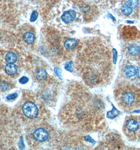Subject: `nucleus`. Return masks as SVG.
Instances as JSON below:
<instances>
[{
  "mask_svg": "<svg viewBox=\"0 0 140 150\" xmlns=\"http://www.w3.org/2000/svg\"><path fill=\"white\" fill-rule=\"evenodd\" d=\"M65 106V114L69 123L86 132H94L105 126V107L98 96L80 86Z\"/></svg>",
  "mask_w": 140,
  "mask_h": 150,
  "instance_id": "f257e3e1",
  "label": "nucleus"
},
{
  "mask_svg": "<svg viewBox=\"0 0 140 150\" xmlns=\"http://www.w3.org/2000/svg\"><path fill=\"white\" fill-rule=\"evenodd\" d=\"M76 65V69L84 83L90 88L106 84L113 75L111 52L99 39L87 42Z\"/></svg>",
  "mask_w": 140,
  "mask_h": 150,
  "instance_id": "f03ea898",
  "label": "nucleus"
},
{
  "mask_svg": "<svg viewBox=\"0 0 140 150\" xmlns=\"http://www.w3.org/2000/svg\"><path fill=\"white\" fill-rule=\"evenodd\" d=\"M114 96L118 105L125 111H132L140 106V88L129 81L117 84Z\"/></svg>",
  "mask_w": 140,
  "mask_h": 150,
  "instance_id": "7ed1b4c3",
  "label": "nucleus"
},
{
  "mask_svg": "<svg viewBox=\"0 0 140 150\" xmlns=\"http://www.w3.org/2000/svg\"><path fill=\"white\" fill-rule=\"evenodd\" d=\"M123 132L131 141L140 142V115L126 117L123 126Z\"/></svg>",
  "mask_w": 140,
  "mask_h": 150,
  "instance_id": "20e7f679",
  "label": "nucleus"
},
{
  "mask_svg": "<svg viewBox=\"0 0 140 150\" xmlns=\"http://www.w3.org/2000/svg\"><path fill=\"white\" fill-rule=\"evenodd\" d=\"M98 148L103 150H123L125 146L119 135L112 133L106 135Z\"/></svg>",
  "mask_w": 140,
  "mask_h": 150,
  "instance_id": "39448f33",
  "label": "nucleus"
},
{
  "mask_svg": "<svg viewBox=\"0 0 140 150\" xmlns=\"http://www.w3.org/2000/svg\"><path fill=\"white\" fill-rule=\"evenodd\" d=\"M121 38L127 41H133L139 39L140 33L135 27L124 26L121 32Z\"/></svg>",
  "mask_w": 140,
  "mask_h": 150,
  "instance_id": "423d86ee",
  "label": "nucleus"
},
{
  "mask_svg": "<svg viewBox=\"0 0 140 150\" xmlns=\"http://www.w3.org/2000/svg\"><path fill=\"white\" fill-rule=\"evenodd\" d=\"M22 111L24 115L29 119L35 118L39 113V110L36 104L31 102H27L24 104Z\"/></svg>",
  "mask_w": 140,
  "mask_h": 150,
  "instance_id": "0eeeda50",
  "label": "nucleus"
},
{
  "mask_svg": "<svg viewBox=\"0 0 140 150\" xmlns=\"http://www.w3.org/2000/svg\"><path fill=\"white\" fill-rule=\"evenodd\" d=\"M126 55L132 61H140V47L136 44H131L126 49Z\"/></svg>",
  "mask_w": 140,
  "mask_h": 150,
  "instance_id": "6e6552de",
  "label": "nucleus"
},
{
  "mask_svg": "<svg viewBox=\"0 0 140 150\" xmlns=\"http://www.w3.org/2000/svg\"><path fill=\"white\" fill-rule=\"evenodd\" d=\"M32 138L37 142H43L49 137V132L43 127H39L35 129L32 133Z\"/></svg>",
  "mask_w": 140,
  "mask_h": 150,
  "instance_id": "1a4fd4ad",
  "label": "nucleus"
},
{
  "mask_svg": "<svg viewBox=\"0 0 140 150\" xmlns=\"http://www.w3.org/2000/svg\"><path fill=\"white\" fill-rule=\"evenodd\" d=\"M122 71L125 78L134 79L136 73V68L133 65L127 64L123 67Z\"/></svg>",
  "mask_w": 140,
  "mask_h": 150,
  "instance_id": "9d476101",
  "label": "nucleus"
},
{
  "mask_svg": "<svg viewBox=\"0 0 140 150\" xmlns=\"http://www.w3.org/2000/svg\"><path fill=\"white\" fill-rule=\"evenodd\" d=\"M76 12L73 10L67 11L64 12L61 16L62 21L66 24L71 23L76 18Z\"/></svg>",
  "mask_w": 140,
  "mask_h": 150,
  "instance_id": "9b49d317",
  "label": "nucleus"
},
{
  "mask_svg": "<svg viewBox=\"0 0 140 150\" xmlns=\"http://www.w3.org/2000/svg\"><path fill=\"white\" fill-rule=\"evenodd\" d=\"M4 71L8 75H14L18 72V67L15 64H6L4 67Z\"/></svg>",
  "mask_w": 140,
  "mask_h": 150,
  "instance_id": "f8f14e48",
  "label": "nucleus"
},
{
  "mask_svg": "<svg viewBox=\"0 0 140 150\" xmlns=\"http://www.w3.org/2000/svg\"><path fill=\"white\" fill-rule=\"evenodd\" d=\"M34 76L37 80H44L47 78V71L43 68H39L35 71Z\"/></svg>",
  "mask_w": 140,
  "mask_h": 150,
  "instance_id": "ddd939ff",
  "label": "nucleus"
},
{
  "mask_svg": "<svg viewBox=\"0 0 140 150\" xmlns=\"http://www.w3.org/2000/svg\"><path fill=\"white\" fill-rule=\"evenodd\" d=\"M18 56L12 52H8L5 55V60L7 64H15L18 61Z\"/></svg>",
  "mask_w": 140,
  "mask_h": 150,
  "instance_id": "4468645a",
  "label": "nucleus"
},
{
  "mask_svg": "<svg viewBox=\"0 0 140 150\" xmlns=\"http://www.w3.org/2000/svg\"><path fill=\"white\" fill-rule=\"evenodd\" d=\"M24 41L25 43L29 44H31L34 43L35 40V36L34 34L31 32H26L24 34L23 36Z\"/></svg>",
  "mask_w": 140,
  "mask_h": 150,
  "instance_id": "2eb2a0df",
  "label": "nucleus"
},
{
  "mask_svg": "<svg viewBox=\"0 0 140 150\" xmlns=\"http://www.w3.org/2000/svg\"><path fill=\"white\" fill-rule=\"evenodd\" d=\"M77 41L74 39H69L64 42V47L67 50H73L77 45Z\"/></svg>",
  "mask_w": 140,
  "mask_h": 150,
  "instance_id": "dca6fc26",
  "label": "nucleus"
},
{
  "mask_svg": "<svg viewBox=\"0 0 140 150\" xmlns=\"http://www.w3.org/2000/svg\"><path fill=\"white\" fill-rule=\"evenodd\" d=\"M121 12L125 16H130L132 13L133 10L127 4H124L121 7Z\"/></svg>",
  "mask_w": 140,
  "mask_h": 150,
  "instance_id": "f3484780",
  "label": "nucleus"
},
{
  "mask_svg": "<svg viewBox=\"0 0 140 150\" xmlns=\"http://www.w3.org/2000/svg\"><path fill=\"white\" fill-rule=\"evenodd\" d=\"M133 81H134L136 86L140 87V67L136 68V73L135 78H134Z\"/></svg>",
  "mask_w": 140,
  "mask_h": 150,
  "instance_id": "a211bd4d",
  "label": "nucleus"
},
{
  "mask_svg": "<svg viewBox=\"0 0 140 150\" xmlns=\"http://www.w3.org/2000/svg\"><path fill=\"white\" fill-rule=\"evenodd\" d=\"M126 4L129 5L132 8H135L139 5V0H127Z\"/></svg>",
  "mask_w": 140,
  "mask_h": 150,
  "instance_id": "6ab92c4d",
  "label": "nucleus"
},
{
  "mask_svg": "<svg viewBox=\"0 0 140 150\" xmlns=\"http://www.w3.org/2000/svg\"><path fill=\"white\" fill-rule=\"evenodd\" d=\"M119 112L115 108H113L111 111L107 113V117L109 119H114L117 117L118 114H119Z\"/></svg>",
  "mask_w": 140,
  "mask_h": 150,
  "instance_id": "aec40b11",
  "label": "nucleus"
},
{
  "mask_svg": "<svg viewBox=\"0 0 140 150\" xmlns=\"http://www.w3.org/2000/svg\"><path fill=\"white\" fill-rule=\"evenodd\" d=\"M9 88V86L7 82L5 81H2L0 83V88L4 91L8 90Z\"/></svg>",
  "mask_w": 140,
  "mask_h": 150,
  "instance_id": "412c9836",
  "label": "nucleus"
},
{
  "mask_svg": "<svg viewBox=\"0 0 140 150\" xmlns=\"http://www.w3.org/2000/svg\"><path fill=\"white\" fill-rule=\"evenodd\" d=\"M37 16H38V14H37V11H34L33 12L31 16L30 21H31V22H34L37 18Z\"/></svg>",
  "mask_w": 140,
  "mask_h": 150,
  "instance_id": "4be33fe9",
  "label": "nucleus"
},
{
  "mask_svg": "<svg viewBox=\"0 0 140 150\" xmlns=\"http://www.w3.org/2000/svg\"><path fill=\"white\" fill-rule=\"evenodd\" d=\"M29 81V79L26 77V76H23L22 78H21L19 82L22 84H25L26 83H28Z\"/></svg>",
  "mask_w": 140,
  "mask_h": 150,
  "instance_id": "5701e85b",
  "label": "nucleus"
},
{
  "mask_svg": "<svg viewBox=\"0 0 140 150\" xmlns=\"http://www.w3.org/2000/svg\"><path fill=\"white\" fill-rule=\"evenodd\" d=\"M17 96H18L17 93H13V94H11L9 96H8L6 98L8 100H13L17 98Z\"/></svg>",
  "mask_w": 140,
  "mask_h": 150,
  "instance_id": "b1692460",
  "label": "nucleus"
},
{
  "mask_svg": "<svg viewBox=\"0 0 140 150\" xmlns=\"http://www.w3.org/2000/svg\"><path fill=\"white\" fill-rule=\"evenodd\" d=\"M65 69H66V70H68L69 71H70V72H71V71H72V63H71V62H70V63H66V64H65Z\"/></svg>",
  "mask_w": 140,
  "mask_h": 150,
  "instance_id": "393cba45",
  "label": "nucleus"
}]
</instances>
